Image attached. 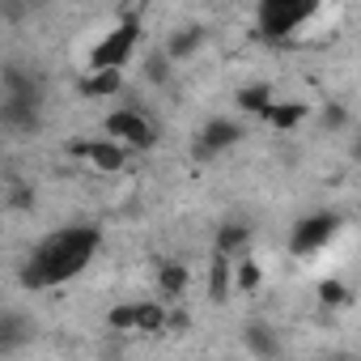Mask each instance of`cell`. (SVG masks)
Here are the masks:
<instances>
[{
  "mask_svg": "<svg viewBox=\"0 0 361 361\" xmlns=\"http://www.w3.org/2000/svg\"><path fill=\"white\" fill-rule=\"evenodd\" d=\"M98 247H102L98 226H64V230L47 234V238L30 251V259H26V268H22V285H26V289H56V285H68L73 276H81V272L90 268V259L98 255Z\"/></svg>",
  "mask_w": 361,
  "mask_h": 361,
  "instance_id": "cell-1",
  "label": "cell"
},
{
  "mask_svg": "<svg viewBox=\"0 0 361 361\" xmlns=\"http://www.w3.org/2000/svg\"><path fill=\"white\" fill-rule=\"evenodd\" d=\"M140 35H145V22H140V13H123L94 47H90V64L85 68H128V60L136 56V47H140Z\"/></svg>",
  "mask_w": 361,
  "mask_h": 361,
  "instance_id": "cell-2",
  "label": "cell"
},
{
  "mask_svg": "<svg viewBox=\"0 0 361 361\" xmlns=\"http://www.w3.org/2000/svg\"><path fill=\"white\" fill-rule=\"evenodd\" d=\"M323 0H259V35L264 39H289L302 22L319 13Z\"/></svg>",
  "mask_w": 361,
  "mask_h": 361,
  "instance_id": "cell-3",
  "label": "cell"
},
{
  "mask_svg": "<svg viewBox=\"0 0 361 361\" xmlns=\"http://www.w3.org/2000/svg\"><path fill=\"white\" fill-rule=\"evenodd\" d=\"M102 136H111V140H119L123 149L140 153V149H153L157 123H153L145 111H136V106H115V111L102 119Z\"/></svg>",
  "mask_w": 361,
  "mask_h": 361,
  "instance_id": "cell-4",
  "label": "cell"
},
{
  "mask_svg": "<svg viewBox=\"0 0 361 361\" xmlns=\"http://www.w3.org/2000/svg\"><path fill=\"white\" fill-rule=\"evenodd\" d=\"M340 226H344V217L340 213H310V217H302L298 226H293V238H289V251L293 255H314V251H323L336 234H340Z\"/></svg>",
  "mask_w": 361,
  "mask_h": 361,
  "instance_id": "cell-5",
  "label": "cell"
},
{
  "mask_svg": "<svg viewBox=\"0 0 361 361\" xmlns=\"http://www.w3.org/2000/svg\"><path fill=\"white\" fill-rule=\"evenodd\" d=\"M39 98H43V94L5 90V102H0V132H13V136L39 132Z\"/></svg>",
  "mask_w": 361,
  "mask_h": 361,
  "instance_id": "cell-6",
  "label": "cell"
},
{
  "mask_svg": "<svg viewBox=\"0 0 361 361\" xmlns=\"http://www.w3.org/2000/svg\"><path fill=\"white\" fill-rule=\"evenodd\" d=\"M243 140V123L238 119H209L204 128H200V140H196V153L209 161V157H217V153H226V149H234Z\"/></svg>",
  "mask_w": 361,
  "mask_h": 361,
  "instance_id": "cell-7",
  "label": "cell"
},
{
  "mask_svg": "<svg viewBox=\"0 0 361 361\" xmlns=\"http://www.w3.org/2000/svg\"><path fill=\"white\" fill-rule=\"evenodd\" d=\"M81 153H85V161H90L94 170H102V174H119V170H128V161H132V149H123V145L111 140V136L85 140Z\"/></svg>",
  "mask_w": 361,
  "mask_h": 361,
  "instance_id": "cell-8",
  "label": "cell"
},
{
  "mask_svg": "<svg viewBox=\"0 0 361 361\" xmlns=\"http://www.w3.org/2000/svg\"><path fill=\"white\" fill-rule=\"evenodd\" d=\"M81 98H115L123 90V68H85V77L77 81Z\"/></svg>",
  "mask_w": 361,
  "mask_h": 361,
  "instance_id": "cell-9",
  "label": "cell"
},
{
  "mask_svg": "<svg viewBox=\"0 0 361 361\" xmlns=\"http://www.w3.org/2000/svg\"><path fill=\"white\" fill-rule=\"evenodd\" d=\"M204 26L200 22H192V26H178L174 35H170V43H166V60L170 64H183V60H192L200 47H204Z\"/></svg>",
  "mask_w": 361,
  "mask_h": 361,
  "instance_id": "cell-10",
  "label": "cell"
},
{
  "mask_svg": "<svg viewBox=\"0 0 361 361\" xmlns=\"http://www.w3.org/2000/svg\"><path fill=\"white\" fill-rule=\"evenodd\" d=\"M306 115H310V111H306L302 102H276V98H272V102L259 111V119H264L268 128H276V132H293V128H298Z\"/></svg>",
  "mask_w": 361,
  "mask_h": 361,
  "instance_id": "cell-11",
  "label": "cell"
},
{
  "mask_svg": "<svg viewBox=\"0 0 361 361\" xmlns=\"http://www.w3.org/2000/svg\"><path fill=\"white\" fill-rule=\"evenodd\" d=\"M234 289V259L230 255H217L213 251V272H209V298L213 302H226Z\"/></svg>",
  "mask_w": 361,
  "mask_h": 361,
  "instance_id": "cell-12",
  "label": "cell"
},
{
  "mask_svg": "<svg viewBox=\"0 0 361 361\" xmlns=\"http://www.w3.org/2000/svg\"><path fill=\"white\" fill-rule=\"evenodd\" d=\"M188 281H192V272H188L183 264H161V268H157V293H161V298H183Z\"/></svg>",
  "mask_w": 361,
  "mask_h": 361,
  "instance_id": "cell-13",
  "label": "cell"
},
{
  "mask_svg": "<svg viewBox=\"0 0 361 361\" xmlns=\"http://www.w3.org/2000/svg\"><path fill=\"white\" fill-rule=\"evenodd\" d=\"M264 285V268L255 259H234V289L238 293H255Z\"/></svg>",
  "mask_w": 361,
  "mask_h": 361,
  "instance_id": "cell-14",
  "label": "cell"
},
{
  "mask_svg": "<svg viewBox=\"0 0 361 361\" xmlns=\"http://www.w3.org/2000/svg\"><path fill=\"white\" fill-rule=\"evenodd\" d=\"M247 226H226L221 234H217V255H230V259H238V251L247 247Z\"/></svg>",
  "mask_w": 361,
  "mask_h": 361,
  "instance_id": "cell-15",
  "label": "cell"
},
{
  "mask_svg": "<svg viewBox=\"0 0 361 361\" xmlns=\"http://www.w3.org/2000/svg\"><path fill=\"white\" fill-rule=\"evenodd\" d=\"M247 348L259 353V357H276V353H281V344L272 340V331H268L264 323H251V327H247Z\"/></svg>",
  "mask_w": 361,
  "mask_h": 361,
  "instance_id": "cell-16",
  "label": "cell"
},
{
  "mask_svg": "<svg viewBox=\"0 0 361 361\" xmlns=\"http://www.w3.org/2000/svg\"><path fill=\"white\" fill-rule=\"evenodd\" d=\"M26 319L22 314H0V348H13V344H22L26 340Z\"/></svg>",
  "mask_w": 361,
  "mask_h": 361,
  "instance_id": "cell-17",
  "label": "cell"
},
{
  "mask_svg": "<svg viewBox=\"0 0 361 361\" xmlns=\"http://www.w3.org/2000/svg\"><path fill=\"white\" fill-rule=\"evenodd\" d=\"M161 327H166V306L140 302L136 306V331H161Z\"/></svg>",
  "mask_w": 361,
  "mask_h": 361,
  "instance_id": "cell-18",
  "label": "cell"
},
{
  "mask_svg": "<svg viewBox=\"0 0 361 361\" xmlns=\"http://www.w3.org/2000/svg\"><path fill=\"white\" fill-rule=\"evenodd\" d=\"M268 102H272V85H247V90L238 94V106H243L247 115H259Z\"/></svg>",
  "mask_w": 361,
  "mask_h": 361,
  "instance_id": "cell-19",
  "label": "cell"
},
{
  "mask_svg": "<svg viewBox=\"0 0 361 361\" xmlns=\"http://www.w3.org/2000/svg\"><path fill=\"white\" fill-rule=\"evenodd\" d=\"M106 323H111V327H119V331H123V327H132V331H136V306H115V310L106 314Z\"/></svg>",
  "mask_w": 361,
  "mask_h": 361,
  "instance_id": "cell-20",
  "label": "cell"
},
{
  "mask_svg": "<svg viewBox=\"0 0 361 361\" xmlns=\"http://www.w3.org/2000/svg\"><path fill=\"white\" fill-rule=\"evenodd\" d=\"M145 73H149V81L161 85V81L170 77V60H166V51H161V56H149V68H145Z\"/></svg>",
  "mask_w": 361,
  "mask_h": 361,
  "instance_id": "cell-21",
  "label": "cell"
},
{
  "mask_svg": "<svg viewBox=\"0 0 361 361\" xmlns=\"http://www.w3.org/2000/svg\"><path fill=\"white\" fill-rule=\"evenodd\" d=\"M319 293H323V302H331V306H340V302H348V293H344V285H340V281H327V285H323Z\"/></svg>",
  "mask_w": 361,
  "mask_h": 361,
  "instance_id": "cell-22",
  "label": "cell"
},
{
  "mask_svg": "<svg viewBox=\"0 0 361 361\" xmlns=\"http://www.w3.org/2000/svg\"><path fill=\"white\" fill-rule=\"evenodd\" d=\"M9 200H13V209H30V204H35L30 188H13V196H9Z\"/></svg>",
  "mask_w": 361,
  "mask_h": 361,
  "instance_id": "cell-23",
  "label": "cell"
}]
</instances>
